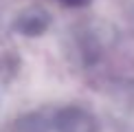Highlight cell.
I'll return each instance as SVG.
<instances>
[{"mask_svg": "<svg viewBox=\"0 0 134 132\" xmlns=\"http://www.w3.org/2000/svg\"><path fill=\"white\" fill-rule=\"evenodd\" d=\"M51 128L55 132H99L97 121L81 108H64L55 114Z\"/></svg>", "mask_w": 134, "mask_h": 132, "instance_id": "6da1fadb", "label": "cell"}, {"mask_svg": "<svg viewBox=\"0 0 134 132\" xmlns=\"http://www.w3.org/2000/svg\"><path fill=\"white\" fill-rule=\"evenodd\" d=\"M46 24H48L46 11H42L40 7H33V9L24 11V13L18 18L15 29H20L22 33H26V35H37V33H42L44 29H46Z\"/></svg>", "mask_w": 134, "mask_h": 132, "instance_id": "7a4b0ae2", "label": "cell"}, {"mask_svg": "<svg viewBox=\"0 0 134 132\" xmlns=\"http://www.w3.org/2000/svg\"><path fill=\"white\" fill-rule=\"evenodd\" d=\"M59 2H64V4H70V7H81V4L90 2V0H59Z\"/></svg>", "mask_w": 134, "mask_h": 132, "instance_id": "3957f363", "label": "cell"}]
</instances>
